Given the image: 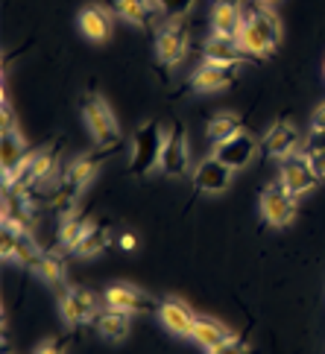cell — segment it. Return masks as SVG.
<instances>
[{
	"instance_id": "cell-1",
	"label": "cell",
	"mask_w": 325,
	"mask_h": 354,
	"mask_svg": "<svg viewBox=\"0 0 325 354\" xmlns=\"http://www.w3.org/2000/svg\"><path fill=\"white\" fill-rule=\"evenodd\" d=\"M241 12L243 27L237 32V44L243 47L246 56H270L281 39V24L276 12L264 0H246V3H241Z\"/></svg>"
},
{
	"instance_id": "cell-2",
	"label": "cell",
	"mask_w": 325,
	"mask_h": 354,
	"mask_svg": "<svg viewBox=\"0 0 325 354\" xmlns=\"http://www.w3.org/2000/svg\"><path fill=\"white\" fill-rule=\"evenodd\" d=\"M82 118H85V126L91 129L94 135V141L100 147H118L120 144V126H118V118H115V111L109 109V103L100 94H85L82 97Z\"/></svg>"
},
{
	"instance_id": "cell-3",
	"label": "cell",
	"mask_w": 325,
	"mask_h": 354,
	"mask_svg": "<svg viewBox=\"0 0 325 354\" xmlns=\"http://www.w3.org/2000/svg\"><path fill=\"white\" fill-rule=\"evenodd\" d=\"M165 132L158 123H144L132 138V173L147 176L149 170H156V164H161V153H165Z\"/></svg>"
},
{
	"instance_id": "cell-4",
	"label": "cell",
	"mask_w": 325,
	"mask_h": 354,
	"mask_svg": "<svg viewBox=\"0 0 325 354\" xmlns=\"http://www.w3.org/2000/svg\"><path fill=\"white\" fill-rule=\"evenodd\" d=\"M187 47H191V35H187V27L179 21H170L158 30L156 35V56L161 65H179V62L187 56Z\"/></svg>"
},
{
	"instance_id": "cell-5",
	"label": "cell",
	"mask_w": 325,
	"mask_h": 354,
	"mask_svg": "<svg viewBox=\"0 0 325 354\" xmlns=\"http://www.w3.org/2000/svg\"><path fill=\"white\" fill-rule=\"evenodd\" d=\"M319 182V176L314 173V167H310V161L305 156H290V158H284L281 164V176H279V185L284 187L287 194H293L296 199L308 194L310 187H314Z\"/></svg>"
},
{
	"instance_id": "cell-6",
	"label": "cell",
	"mask_w": 325,
	"mask_h": 354,
	"mask_svg": "<svg viewBox=\"0 0 325 354\" xmlns=\"http://www.w3.org/2000/svg\"><path fill=\"white\" fill-rule=\"evenodd\" d=\"M261 214L270 225H287L296 217V196L287 194L281 185H270L261 191Z\"/></svg>"
},
{
	"instance_id": "cell-7",
	"label": "cell",
	"mask_w": 325,
	"mask_h": 354,
	"mask_svg": "<svg viewBox=\"0 0 325 354\" xmlns=\"http://www.w3.org/2000/svg\"><path fill=\"white\" fill-rule=\"evenodd\" d=\"M30 158V147L24 141V135L15 129V126H9L3 129V138H0V164H3V191L12 187V179H15V173L24 161Z\"/></svg>"
},
{
	"instance_id": "cell-8",
	"label": "cell",
	"mask_w": 325,
	"mask_h": 354,
	"mask_svg": "<svg viewBox=\"0 0 325 354\" xmlns=\"http://www.w3.org/2000/svg\"><path fill=\"white\" fill-rule=\"evenodd\" d=\"M258 147H261V141H255L249 132H237L234 138H229V141L214 144V158L223 161L232 170H241V167H246V164L255 158Z\"/></svg>"
},
{
	"instance_id": "cell-9",
	"label": "cell",
	"mask_w": 325,
	"mask_h": 354,
	"mask_svg": "<svg viewBox=\"0 0 325 354\" xmlns=\"http://www.w3.org/2000/svg\"><path fill=\"white\" fill-rule=\"evenodd\" d=\"M59 310L68 325H82L97 316V299L85 287H68V293L59 301Z\"/></svg>"
},
{
	"instance_id": "cell-10",
	"label": "cell",
	"mask_w": 325,
	"mask_h": 354,
	"mask_svg": "<svg viewBox=\"0 0 325 354\" xmlns=\"http://www.w3.org/2000/svg\"><path fill=\"white\" fill-rule=\"evenodd\" d=\"M203 56H205V62H211V65H243L246 59H252V56L243 53V47L237 44V39L217 35V32H211L205 39Z\"/></svg>"
},
{
	"instance_id": "cell-11",
	"label": "cell",
	"mask_w": 325,
	"mask_h": 354,
	"mask_svg": "<svg viewBox=\"0 0 325 354\" xmlns=\"http://www.w3.org/2000/svg\"><path fill=\"white\" fill-rule=\"evenodd\" d=\"M232 173H234L232 167H226L223 161H217L214 156H211L194 170V187L196 191H203V194H220V191H226L229 187Z\"/></svg>"
},
{
	"instance_id": "cell-12",
	"label": "cell",
	"mask_w": 325,
	"mask_h": 354,
	"mask_svg": "<svg viewBox=\"0 0 325 354\" xmlns=\"http://www.w3.org/2000/svg\"><path fill=\"white\" fill-rule=\"evenodd\" d=\"M106 305L111 308H120L127 313H153L156 310V301L149 299L147 293H141L138 287H129V284H115L106 290Z\"/></svg>"
},
{
	"instance_id": "cell-13",
	"label": "cell",
	"mask_w": 325,
	"mask_h": 354,
	"mask_svg": "<svg viewBox=\"0 0 325 354\" xmlns=\"http://www.w3.org/2000/svg\"><path fill=\"white\" fill-rule=\"evenodd\" d=\"M158 316H161V322H165L167 331L173 334H179V337H194V325L199 316L185 305V301L179 299H167V301H161L158 305Z\"/></svg>"
},
{
	"instance_id": "cell-14",
	"label": "cell",
	"mask_w": 325,
	"mask_h": 354,
	"mask_svg": "<svg viewBox=\"0 0 325 354\" xmlns=\"http://www.w3.org/2000/svg\"><path fill=\"white\" fill-rule=\"evenodd\" d=\"M237 73H241V65H211V62H205L199 71H194L191 85L196 91H223L237 80Z\"/></svg>"
},
{
	"instance_id": "cell-15",
	"label": "cell",
	"mask_w": 325,
	"mask_h": 354,
	"mask_svg": "<svg viewBox=\"0 0 325 354\" xmlns=\"http://www.w3.org/2000/svg\"><path fill=\"white\" fill-rule=\"evenodd\" d=\"M161 170L167 176H185L187 173V141H185V129L176 123L165 141V153H161Z\"/></svg>"
},
{
	"instance_id": "cell-16",
	"label": "cell",
	"mask_w": 325,
	"mask_h": 354,
	"mask_svg": "<svg viewBox=\"0 0 325 354\" xmlns=\"http://www.w3.org/2000/svg\"><path fill=\"white\" fill-rule=\"evenodd\" d=\"M261 147H264V153L272 156V158H290L293 149L299 147V135L287 120H279V123H272L267 129Z\"/></svg>"
},
{
	"instance_id": "cell-17",
	"label": "cell",
	"mask_w": 325,
	"mask_h": 354,
	"mask_svg": "<svg viewBox=\"0 0 325 354\" xmlns=\"http://www.w3.org/2000/svg\"><path fill=\"white\" fill-rule=\"evenodd\" d=\"M241 27H243L241 3H234V0H217L214 9H211V32L229 35V39H237Z\"/></svg>"
},
{
	"instance_id": "cell-18",
	"label": "cell",
	"mask_w": 325,
	"mask_h": 354,
	"mask_svg": "<svg viewBox=\"0 0 325 354\" xmlns=\"http://www.w3.org/2000/svg\"><path fill=\"white\" fill-rule=\"evenodd\" d=\"M80 30L85 39L91 41H106L109 32H111V12L106 6H85L80 12Z\"/></svg>"
},
{
	"instance_id": "cell-19",
	"label": "cell",
	"mask_w": 325,
	"mask_h": 354,
	"mask_svg": "<svg viewBox=\"0 0 325 354\" xmlns=\"http://www.w3.org/2000/svg\"><path fill=\"white\" fill-rule=\"evenodd\" d=\"M158 0H115V12L123 18L135 24V27L141 30H149V24H153L156 12H158Z\"/></svg>"
},
{
	"instance_id": "cell-20",
	"label": "cell",
	"mask_w": 325,
	"mask_h": 354,
	"mask_svg": "<svg viewBox=\"0 0 325 354\" xmlns=\"http://www.w3.org/2000/svg\"><path fill=\"white\" fill-rule=\"evenodd\" d=\"M129 316H132V313L109 305L106 310L97 313V328H100V334H103L106 339H123V337L129 334V325H132Z\"/></svg>"
},
{
	"instance_id": "cell-21",
	"label": "cell",
	"mask_w": 325,
	"mask_h": 354,
	"mask_svg": "<svg viewBox=\"0 0 325 354\" xmlns=\"http://www.w3.org/2000/svg\"><path fill=\"white\" fill-rule=\"evenodd\" d=\"M229 337H232V334H229L220 322L205 319V316H199L196 325H194V339H196V343L203 346V348H208V351H211V348H217L220 343H226Z\"/></svg>"
},
{
	"instance_id": "cell-22",
	"label": "cell",
	"mask_w": 325,
	"mask_h": 354,
	"mask_svg": "<svg viewBox=\"0 0 325 354\" xmlns=\"http://www.w3.org/2000/svg\"><path fill=\"white\" fill-rule=\"evenodd\" d=\"M237 132H243V123L237 115H217V118H211L208 126H205V135H208L211 144L229 141V138H234Z\"/></svg>"
},
{
	"instance_id": "cell-23",
	"label": "cell",
	"mask_w": 325,
	"mask_h": 354,
	"mask_svg": "<svg viewBox=\"0 0 325 354\" xmlns=\"http://www.w3.org/2000/svg\"><path fill=\"white\" fill-rule=\"evenodd\" d=\"M109 243H111V234H109L106 225H91V229L85 232V237L80 240V246L73 249V252L82 255V258H94V255H100V252H106Z\"/></svg>"
},
{
	"instance_id": "cell-24",
	"label": "cell",
	"mask_w": 325,
	"mask_h": 354,
	"mask_svg": "<svg viewBox=\"0 0 325 354\" xmlns=\"http://www.w3.org/2000/svg\"><path fill=\"white\" fill-rule=\"evenodd\" d=\"M91 225L85 223L80 214H71V217H62V225H59V243L65 249H77L80 240L85 237V232H89Z\"/></svg>"
},
{
	"instance_id": "cell-25",
	"label": "cell",
	"mask_w": 325,
	"mask_h": 354,
	"mask_svg": "<svg viewBox=\"0 0 325 354\" xmlns=\"http://www.w3.org/2000/svg\"><path fill=\"white\" fill-rule=\"evenodd\" d=\"M97 167H100V158H94V156H82V158H77V161H73L71 167H68L65 179H68L71 185H77L80 191H82V187H89V185H91Z\"/></svg>"
},
{
	"instance_id": "cell-26",
	"label": "cell",
	"mask_w": 325,
	"mask_h": 354,
	"mask_svg": "<svg viewBox=\"0 0 325 354\" xmlns=\"http://www.w3.org/2000/svg\"><path fill=\"white\" fill-rule=\"evenodd\" d=\"M32 272L39 275L41 281H47V284H59L62 278H65V263H62V258H56L53 252H44L41 261H39V267H35Z\"/></svg>"
},
{
	"instance_id": "cell-27",
	"label": "cell",
	"mask_w": 325,
	"mask_h": 354,
	"mask_svg": "<svg viewBox=\"0 0 325 354\" xmlns=\"http://www.w3.org/2000/svg\"><path fill=\"white\" fill-rule=\"evenodd\" d=\"M41 255H44V252L39 249V243H35V237H32V234H21V237H18L15 261L21 263V267L35 270V267H39V261H41Z\"/></svg>"
},
{
	"instance_id": "cell-28",
	"label": "cell",
	"mask_w": 325,
	"mask_h": 354,
	"mask_svg": "<svg viewBox=\"0 0 325 354\" xmlns=\"http://www.w3.org/2000/svg\"><path fill=\"white\" fill-rule=\"evenodd\" d=\"M18 232L12 229V225H3V232H0V255H3L6 261L15 258V249H18Z\"/></svg>"
},
{
	"instance_id": "cell-29",
	"label": "cell",
	"mask_w": 325,
	"mask_h": 354,
	"mask_svg": "<svg viewBox=\"0 0 325 354\" xmlns=\"http://www.w3.org/2000/svg\"><path fill=\"white\" fill-rule=\"evenodd\" d=\"M196 3V0H158V6H161V12L170 18V21H179L187 9H191Z\"/></svg>"
},
{
	"instance_id": "cell-30",
	"label": "cell",
	"mask_w": 325,
	"mask_h": 354,
	"mask_svg": "<svg viewBox=\"0 0 325 354\" xmlns=\"http://www.w3.org/2000/svg\"><path fill=\"white\" fill-rule=\"evenodd\" d=\"M208 354H249V346L243 337H229L226 343H220L217 348H211Z\"/></svg>"
},
{
	"instance_id": "cell-31",
	"label": "cell",
	"mask_w": 325,
	"mask_h": 354,
	"mask_svg": "<svg viewBox=\"0 0 325 354\" xmlns=\"http://www.w3.org/2000/svg\"><path fill=\"white\" fill-rule=\"evenodd\" d=\"M305 158L310 161V167L319 179H325V149H305Z\"/></svg>"
},
{
	"instance_id": "cell-32",
	"label": "cell",
	"mask_w": 325,
	"mask_h": 354,
	"mask_svg": "<svg viewBox=\"0 0 325 354\" xmlns=\"http://www.w3.org/2000/svg\"><path fill=\"white\" fill-rule=\"evenodd\" d=\"M35 354H65V343L62 339H47V343L35 348Z\"/></svg>"
},
{
	"instance_id": "cell-33",
	"label": "cell",
	"mask_w": 325,
	"mask_h": 354,
	"mask_svg": "<svg viewBox=\"0 0 325 354\" xmlns=\"http://www.w3.org/2000/svg\"><path fill=\"white\" fill-rule=\"evenodd\" d=\"M308 149H325V129H310Z\"/></svg>"
},
{
	"instance_id": "cell-34",
	"label": "cell",
	"mask_w": 325,
	"mask_h": 354,
	"mask_svg": "<svg viewBox=\"0 0 325 354\" xmlns=\"http://www.w3.org/2000/svg\"><path fill=\"white\" fill-rule=\"evenodd\" d=\"M310 129H325V103L314 111V120H310Z\"/></svg>"
},
{
	"instance_id": "cell-35",
	"label": "cell",
	"mask_w": 325,
	"mask_h": 354,
	"mask_svg": "<svg viewBox=\"0 0 325 354\" xmlns=\"http://www.w3.org/2000/svg\"><path fill=\"white\" fill-rule=\"evenodd\" d=\"M120 249H127V252L138 249V240H135V234H123V237H120Z\"/></svg>"
},
{
	"instance_id": "cell-36",
	"label": "cell",
	"mask_w": 325,
	"mask_h": 354,
	"mask_svg": "<svg viewBox=\"0 0 325 354\" xmlns=\"http://www.w3.org/2000/svg\"><path fill=\"white\" fill-rule=\"evenodd\" d=\"M264 3H272V0H264Z\"/></svg>"
}]
</instances>
